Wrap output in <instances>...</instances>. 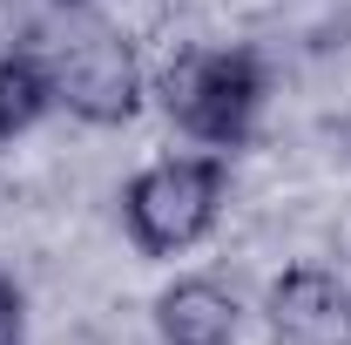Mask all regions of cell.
<instances>
[{"mask_svg": "<svg viewBox=\"0 0 351 345\" xmlns=\"http://www.w3.org/2000/svg\"><path fill=\"white\" fill-rule=\"evenodd\" d=\"M270 332L284 345H345L351 339V285L324 264H291L270 285Z\"/></svg>", "mask_w": 351, "mask_h": 345, "instance_id": "277c9868", "label": "cell"}, {"mask_svg": "<svg viewBox=\"0 0 351 345\" xmlns=\"http://www.w3.org/2000/svg\"><path fill=\"white\" fill-rule=\"evenodd\" d=\"M54 109V75L34 54H0V142L27 135Z\"/></svg>", "mask_w": 351, "mask_h": 345, "instance_id": "8992f818", "label": "cell"}, {"mask_svg": "<svg viewBox=\"0 0 351 345\" xmlns=\"http://www.w3.org/2000/svg\"><path fill=\"white\" fill-rule=\"evenodd\" d=\"M47 75H54V102L75 109L95 129H115V122H129L142 109V61H135V47L122 34H82V41H68L47 61Z\"/></svg>", "mask_w": 351, "mask_h": 345, "instance_id": "3957f363", "label": "cell"}, {"mask_svg": "<svg viewBox=\"0 0 351 345\" xmlns=\"http://www.w3.org/2000/svg\"><path fill=\"white\" fill-rule=\"evenodd\" d=\"M21 332H27L21 291H14V278H0V345H21Z\"/></svg>", "mask_w": 351, "mask_h": 345, "instance_id": "52a82bcc", "label": "cell"}, {"mask_svg": "<svg viewBox=\"0 0 351 345\" xmlns=\"http://www.w3.org/2000/svg\"><path fill=\"white\" fill-rule=\"evenodd\" d=\"M162 109L176 129L210 142V149H237L257 129L263 109V61L243 47H210V54H182L162 68Z\"/></svg>", "mask_w": 351, "mask_h": 345, "instance_id": "6da1fadb", "label": "cell"}, {"mask_svg": "<svg viewBox=\"0 0 351 345\" xmlns=\"http://www.w3.org/2000/svg\"><path fill=\"white\" fill-rule=\"evenodd\" d=\"M68 7H75V0H68Z\"/></svg>", "mask_w": 351, "mask_h": 345, "instance_id": "ba28073f", "label": "cell"}, {"mask_svg": "<svg viewBox=\"0 0 351 345\" xmlns=\"http://www.w3.org/2000/svg\"><path fill=\"white\" fill-rule=\"evenodd\" d=\"M122 216H129V237L149 258L189 251L223 216V163L217 156H162V163H149L122 190Z\"/></svg>", "mask_w": 351, "mask_h": 345, "instance_id": "7a4b0ae2", "label": "cell"}, {"mask_svg": "<svg viewBox=\"0 0 351 345\" xmlns=\"http://www.w3.org/2000/svg\"><path fill=\"white\" fill-rule=\"evenodd\" d=\"M156 332L169 345H237L243 311L217 278H182L156 298Z\"/></svg>", "mask_w": 351, "mask_h": 345, "instance_id": "5b68a950", "label": "cell"}]
</instances>
